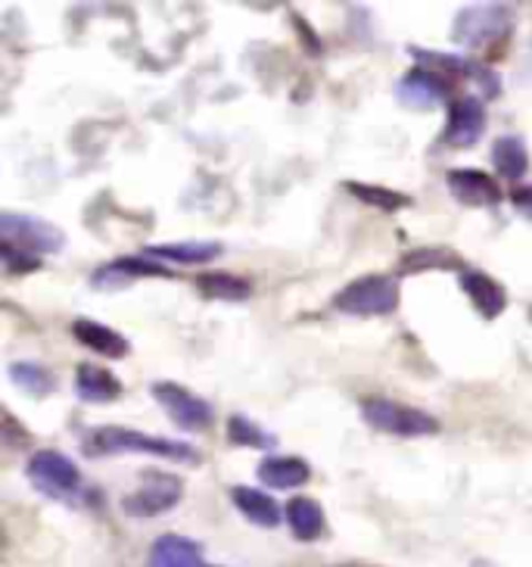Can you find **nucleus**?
<instances>
[{"instance_id": "obj_1", "label": "nucleus", "mask_w": 532, "mask_h": 567, "mask_svg": "<svg viewBox=\"0 0 532 567\" xmlns=\"http://www.w3.org/2000/svg\"><path fill=\"white\" fill-rule=\"evenodd\" d=\"M87 455H113V452H140V455H159V458H175L197 465L200 452L187 446L181 440H166V436H150L132 431V427H101L84 440Z\"/></svg>"}, {"instance_id": "obj_2", "label": "nucleus", "mask_w": 532, "mask_h": 567, "mask_svg": "<svg viewBox=\"0 0 532 567\" xmlns=\"http://www.w3.org/2000/svg\"><path fill=\"white\" fill-rule=\"evenodd\" d=\"M399 306V287L386 275H365L358 281L346 284L336 297H333V309L343 316H389Z\"/></svg>"}, {"instance_id": "obj_3", "label": "nucleus", "mask_w": 532, "mask_h": 567, "mask_svg": "<svg viewBox=\"0 0 532 567\" xmlns=\"http://www.w3.org/2000/svg\"><path fill=\"white\" fill-rule=\"evenodd\" d=\"M29 481L38 493L51 496L60 502H75L84 493L82 471L75 467V462L56 450H41L34 452L25 467Z\"/></svg>"}, {"instance_id": "obj_4", "label": "nucleus", "mask_w": 532, "mask_h": 567, "mask_svg": "<svg viewBox=\"0 0 532 567\" xmlns=\"http://www.w3.org/2000/svg\"><path fill=\"white\" fill-rule=\"evenodd\" d=\"M362 417L374 431L393 436H430L439 434V421L430 412H420L415 405L383 400V396H367L362 400Z\"/></svg>"}, {"instance_id": "obj_5", "label": "nucleus", "mask_w": 532, "mask_h": 567, "mask_svg": "<svg viewBox=\"0 0 532 567\" xmlns=\"http://www.w3.org/2000/svg\"><path fill=\"white\" fill-rule=\"evenodd\" d=\"M184 496L181 477L168 471H144V484L122 499V512L132 517H156L175 508Z\"/></svg>"}, {"instance_id": "obj_6", "label": "nucleus", "mask_w": 532, "mask_h": 567, "mask_svg": "<svg viewBox=\"0 0 532 567\" xmlns=\"http://www.w3.org/2000/svg\"><path fill=\"white\" fill-rule=\"evenodd\" d=\"M150 390L153 400L166 409L168 417H171L181 431L200 434V431H209V427H212V421H216L212 405L206 400H200V396H194L187 386L171 384V381H156Z\"/></svg>"}, {"instance_id": "obj_7", "label": "nucleus", "mask_w": 532, "mask_h": 567, "mask_svg": "<svg viewBox=\"0 0 532 567\" xmlns=\"http://www.w3.org/2000/svg\"><path fill=\"white\" fill-rule=\"evenodd\" d=\"M0 237H3V244L22 252H60L66 244V237L56 225L44 221V218L19 216V213L0 216Z\"/></svg>"}, {"instance_id": "obj_8", "label": "nucleus", "mask_w": 532, "mask_h": 567, "mask_svg": "<svg viewBox=\"0 0 532 567\" xmlns=\"http://www.w3.org/2000/svg\"><path fill=\"white\" fill-rule=\"evenodd\" d=\"M449 84L451 82L446 72H436L430 66H417L396 84V97L408 110H432L436 103H442L449 97Z\"/></svg>"}, {"instance_id": "obj_9", "label": "nucleus", "mask_w": 532, "mask_h": 567, "mask_svg": "<svg viewBox=\"0 0 532 567\" xmlns=\"http://www.w3.org/2000/svg\"><path fill=\"white\" fill-rule=\"evenodd\" d=\"M486 132V110L480 97H458L449 106V125L442 132V141L449 147H470Z\"/></svg>"}, {"instance_id": "obj_10", "label": "nucleus", "mask_w": 532, "mask_h": 567, "mask_svg": "<svg viewBox=\"0 0 532 567\" xmlns=\"http://www.w3.org/2000/svg\"><path fill=\"white\" fill-rule=\"evenodd\" d=\"M511 29L508 7H477L465 10L455 22V41L461 44H482L486 38H499Z\"/></svg>"}, {"instance_id": "obj_11", "label": "nucleus", "mask_w": 532, "mask_h": 567, "mask_svg": "<svg viewBox=\"0 0 532 567\" xmlns=\"http://www.w3.org/2000/svg\"><path fill=\"white\" fill-rule=\"evenodd\" d=\"M446 184L455 194V200L465 206H499L501 203L499 184L477 168H451L446 175Z\"/></svg>"}, {"instance_id": "obj_12", "label": "nucleus", "mask_w": 532, "mask_h": 567, "mask_svg": "<svg viewBox=\"0 0 532 567\" xmlns=\"http://www.w3.org/2000/svg\"><path fill=\"white\" fill-rule=\"evenodd\" d=\"M461 290L467 293V300L473 302V309L482 318H499L508 309V293L496 278H489L486 271H461Z\"/></svg>"}, {"instance_id": "obj_13", "label": "nucleus", "mask_w": 532, "mask_h": 567, "mask_svg": "<svg viewBox=\"0 0 532 567\" xmlns=\"http://www.w3.org/2000/svg\"><path fill=\"white\" fill-rule=\"evenodd\" d=\"M72 337L79 343H84L87 350L106 355V359H125L132 352V343L125 337L113 331V328L101 324V321H91V318H75L72 321Z\"/></svg>"}, {"instance_id": "obj_14", "label": "nucleus", "mask_w": 532, "mask_h": 567, "mask_svg": "<svg viewBox=\"0 0 532 567\" xmlns=\"http://www.w3.org/2000/svg\"><path fill=\"white\" fill-rule=\"evenodd\" d=\"M134 278H171V271L159 266V262H147V259H113L109 266H103L94 271L91 284L101 290V287H122V284H132Z\"/></svg>"}, {"instance_id": "obj_15", "label": "nucleus", "mask_w": 532, "mask_h": 567, "mask_svg": "<svg viewBox=\"0 0 532 567\" xmlns=\"http://www.w3.org/2000/svg\"><path fill=\"white\" fill-rule=\"evenodd\" d=\"M312 477V467L296 455H268L259 465V481L274 489H296Z\"/></svg>"}, {"instance_id": "obj_16", "label": "nucleus", "mask_w": 532, "mask_h": 567, "mask_svg": "<svg viewBox=\"0 0 532 567\" xmlns=\"http://www.w3.org/2000/svg\"><path fill=\"white\" fill-rule=\"evenodd\" d=\"M147 567H202V551L184 536L166 534L153 543Z\"/></svg>"}, {"instance_id": "obj_17", "label": "nucleus", "mask_w": 532, "mask_h": 567, "mask_svg": "<svg viewBox=\"0 0 532 567\" xmlns=\"http://www.w3.org/2000/svg\"><path fill=\"white\" fill-rule=\"evenodd\" d=\"M75 393L84 402H113L122 393V381L109 368L79 365V371H75Z\"/></svg>"}, {"instance_id": "obj_18", "label": "nucleus", "mask_w": 532, "mask_h": 567, "mask_svg": "<svg viewBox=\"0 0 532 567\" xmlns=\"http://www.w3.org/2000/svg\"><path fill=\"white\" fill-rule=\"evenodd\" d=\"M221 244L216 240H184V244H156L147 247L150 259H166V262H181V266H200V262H212Z\"/></svg>"}, {"instance_id": "obj_19", "label": "nucleus", "mask_w": 532, "mask_h": 567, "mask_svg": "<svg viewBox=\"0 0 532 567\" xmlns=\"http://www.w3.org/2000/svg\"><path fill=\"white\" fill-rule=\"evenodd\" d=\"M233 505L243 512V517H250L252 524L259 527H278L281 524V508L278 502L271 499L262 489H252V486H233L231 489Z\"/></svg>"}, {"instance_id": "obj_20", "label": "nucleus", "mask_w": 532, "mask_h": 567, "mask_svg": "<svg viewBox=\"0 0 532 567\" xmlns=\"http://www.w3.org/2000/svg\"><path fill=\"white\" fill-rule=\"evenodd\" d=\"M286 520H290L293 536L302 543H315L317 536L324 534V508L309 496H296L286 502Z\"/></svg>"}, {"instance_id": "obj_21", "label": "nucleus", "mask_w": 532, "mask_h": 567, "mask_svg": "<svg viewBox=\"0 0 532 567\" xmlns=\"http://www.w3.org/2000/svg\"><path fill=\"white\" fill-rule=\"evenodd\" d=\"M492 163L499 168L501 178H508V182L523 178L526 168H530V151H526L523 137H517V134H504V137H499V141L492 144Z\"/></svg>"}, {"instance_id": "obj_22", "label": "nucleus", "mask_w": 532, "mask_h": 567, "mask_svg": "<svg viewBox=\"0 0 532 567\" xmlns=\"http://www.w3.org/2000/svg\"><path fill=\"white\" fill-rule=\"evenodd\" d=\"M202 297H212V300H247L252 293L250 281L228 275V271H206L197 278Z\"/></svg>"}, {"instance_id": "obj_23", "label": "nucleus", "mask_w": 532, "mask_h": 567, "mask_svg": "<svg viewBox=\"0 0 532 567\" xmlns=\"http://www.w3.org/2000/svg\"><path fill=\"white\" fill-rule=\"evenodd\" d=\"M355 200H362L365 206H374L380 213H396L401 206H411V197H405L399 190H389V187H380V184H362V182H350L346 184Z\"/></svg>"}, {"instance_id": "obj_24", "label": "nucleus", "mask_w": 532, "mask_h": 567, "mask_svg": "<svg viewBox=\"0 0 532 567\" xmlns=\"http://www.w3.org/2000/svg\"><path fill=\"white\" fill-rule=\"evenodd\" d=\"M10 378H13V384L22 386L32 396L53 393V374L44 365H38V362H13L10 365Z\"/></svg>"}, {"instance_id": "obj_25", "label": "nucleus", "mask_w": 532, "mask_h": 567, "mask_svg": "<svg viewBox=\"0 0 532 567\" xmlns=\"http://www.w3.org/2000/svg\"><path fill=\"white\" fill-rule=\"evenodd\" d=\"M420 268H461V259H458L455 252L442 250V247L415 250L401 259V271H405V275H415Z\"/></svg>"}, {"instance_id": "obj_26", "label": "nucleus", "mask_w": 532, "mask_h": 567, "mask_svg": "<svg viewBox=\"0 0 532 567\" xmlns=\"http://www.w3.org/2000/svg\"><path fill=\"white\" fill-rule=\"evenodd\" d=\"M228 434H231L233 443H240V446H252V450H271L274 446V436L262 431L259 424H252L250 417L243 415H233L228 421Z\"/></svg>"}, {"instance_id": "obj_27", "label": "nucleus", "mask_w": 532, "mask_h": 567, "mask_svg": "<svg viewBox=\"0 0 532 567\" xmlns=\"http://www.w3.org/2000/svg\"><path fill=\"white\" fill-rule=\"evenodd\" d=\"M3 262H7V268L10 271H34V268L41 266L34 256H29V252L17 250V247H10V244H3Z\"/></svg>"}, {"instance_id": "obj_28", "label": "nucleus", "mask_w": 532, "mask_h": 567, "mask_svg": "<svg viewBox=\"0 0 532 567\" xmlns=\"http://www.w3.org/2000/svg\"><path fill=\"white\" fill-rule=\"evenodd\" d=\"M511 203H514V209L520 216L532 218V184L530 187H517L514 194H511Z\"/></svg>"}, {"instance_id": "obj_29", "label": "nucleus", "mask_w": 532, "mask_h": 567, "mask_svg": "<svg viewBox=\"0 0 532 567\" xmlns=\"http://www.w3.org/2000/svg\"><path fill=\"white\" fill-rule=\"evenodd\" d=\"M202 567H212V565H202Z\"/></svg>"}]
</instances>
